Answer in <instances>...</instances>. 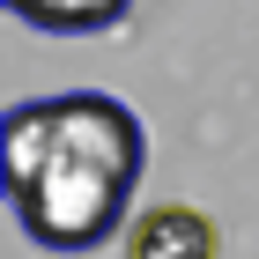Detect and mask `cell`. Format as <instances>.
Segmentation results:
<instances>
[{
  "label": "cell",
  "instance_id": "1",
  "mask_svg": "<svg viewBox=\"0 0 259 259\" xmlns=\"http://www.w3.org/2000/svg\"><path fill=\"white\" fill-rule=\"evenodd\" d=\"M148 170L141 111L111 89L30 97L0 119V185L8 215L37 252H104L126 237Z\"/></svg>",
  "mask_w": 259,
  "mask_h": 259
},
{
  "label": "cell",
  "instance_id": "2",
  "mask_svg": "<svg viewBox=\"0 0 259 259\" xmlns=\"http://www.w3.org/2000/svg\"><path fill=\"white\" fill-rule=\"evenodd\" d=\"M126 259H215L222 252V230L200 207H185V200H156V207H141L134 222H126Z\"/></svg>",
  "mask_w": 259,
  "mask_h": 259
},
{
  "label": "cell",
  "instance_id": "3",
  "mask_svg": "<svg viewBox=\"0 0 259 259\" xmlns=\"http://www.w3.org/2000/svg\"><path fill=\"white\" fill-rule=\"evenodd\" d=\"M8 15L45 30V37H97L134 15V0H8Z\"/></svg>",
  "mask_w": 259,
  "mask_h": 259
}]
</instances>
